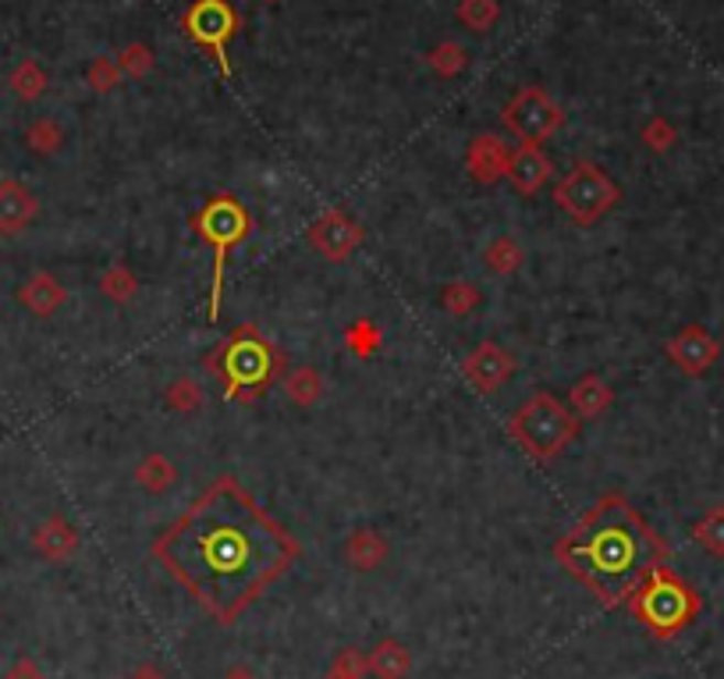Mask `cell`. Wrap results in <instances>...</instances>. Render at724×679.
Segmentation results:
<instances>
[{"label":"cell","mask_w":724,"mask_h":679,"mask_svg":"<svg viewBox=\"0 0 724 679\" xmlns=\"http://www.w3.org/2000/svg\"><path fill=\"white\" fill-rule=\"evenodd\" d=\"M153 559L220 626H231L292 570L299 541L235 477H217L156 537Z\"/></svg>","instance_id":"6da1fadb"},{"label":"cell","mask_w":724,"mask_h":679,"mask_svg":"<svg viewBox=\"0 0 724 679\" xmlns=\"http://www.w3.org/2000/svg\"><path fill=\"white\" fill-rule=\"evenodd\" d=\"M661 556L664 548L653 530L618 495L590 505L558 541V562L604 605H629L653 570H661Z\"/></svg>","instance_id":"7a4b0ae2"},{"label":"cell","mask_w":724,"mask_h":679,"mask_svg":"<svg viewBox=\"0 0 724 679\" xmlns=\"http://www.w3.org/2000/svg\"><path fill=\"white\" fill-rule=\"evenodd\" d=\"M508 431L529 455H533V460L547 463L575 441L579 420L565 402L554 399L551 391H533L519 409H515Z\"/></svg>","instance_id":"3957f363"},{"label":"cell","mask_w":724,"mask_h":679,"mask_svg":"<svg viewBox=\"0 0 724 679\" xmlns=\"http://www.w3.org/2000/svg\"><path fill=\"white\" fill-rule=\"evenodd\" d=\"M273 356L270 345L260 338L256 327H238L235 335L210 356V374L224 381L228 399H246V395L263 391L273 381Z\"/></svg>","instance_id":"277c9868"},{"label":"cell","mask_w":724,"mask_h":679,"mask_svg":"<svg viewBox=\"0 0 724 679\" xmlns=\"http://www.w3.org/2000/svg\"><path fill=\"white\" fill-rule=\"evenodd\" d=\"M196 235L214 249V292H210V317L217 321L220 313V292H224V267H228L231 249L249 239L252 220L246 207L235 196H214L206 200V207L192 217Z\"/></svg>","instance_id":"5b68a950"},{"label":"cell","mask_w":724,"mask_h":679,"mask_svg":"<svg viewBox=\"0 0 724 679\" xmlns=\"http://www.w3.org/2000/svg\"><path fill=\"white\" fill-rule=\"evenodd\" d=\"M633 608L657 637H671L696 615V597L682 580L668 576L664 570H653V576L642 583L633 597Z\"/></svg>","instance_id":"8992f818"},{"label":"cell","mask_w":724,"mask_h":679,"mask_svg":"<svg viewBox=\"0 0 724 679\" xmlns=\"http://www.w3.org/2000/svg\"><path fill=\"white\" fill-rule=\"evenodd\" d=\"M618 200H622L618 185L610 182L607 171L597 164H575L569 175L554 185V203L583 228L597 225Z\"/></svg>","instance_id":"52a82bcc"},{"label":"cell","mask_w":724,"mask_h":679,"mask_svg":"<svg viewBox=\"0 0 724 679\" xmlns=\"http://www.w3.org/2000/svg\"><path fill=\"white\" fill-rule=\"evenodd\" d=\"M238 33V14L228 0H196L185 11V36L196 40L203 51H210L224 78H231V61H228V43Z\"/></svg>","instance_id":"ba28073f"},{"label":"cell","mask_w":724,"mask_h":679,"mask_svg":"<svg viewBox=\"0 0 724 679\" xmlns=\"http://www.w3.org/2000/svg\"><path fill=\"white\" fill-rule=\"evenodd\" d=\"M505 125L522 139V143H543L565 125V110L540 86H526L505 107Z\"/></svg>","instance_id":"9c48e42d"},{"label":"cell","mask_w":724,"mask_h":679,"mask_svg":"<svg viewBox=\"0 0 724 679\" xmlns=\"http://www.w3.org/2000/svg\"><path fill=\"white\" fill-rule=\"evenodd\" d=\"M310 246L331 263H345L363 246V225L345 211H324L310 228Z\"/></svg>","instance_id":"30bf717a"},{"label":"cell","mask_w":724,"mask_h":679,"mask_svg":"<svg viewBox=\"0 0 724 679\" xmlns=\"http://www.w3.org/2000/svg\"><path fill=\"white\" fill-rule=\"evenodd\" d=\"M462 370H465V381H469L476 391L494 395L515 374V356L508 349H501L497 342H483L476 353L465 356Z\"/></svg>","instance_id":"8fae6325"},{"label":"cell","mask_w":724,"mask_h":679,"mask_svg":"<svg viewBox=\"0 0 724 679\" xmlns=\"http://www.w3.org/2000/svg\"><path fill=\"white\" fill-rule=\"evenodd\" d=\"M505 175L522 196H537L540 188L551 182L554 168H551V161H547V153L540 150V143H522L519 150H511Z\"/></svg>","instance_id":"7c38bea8"},{"label":"cell","mask_w":724,"mask_h":679,"mask_svg":"<svg viewBox=\"0 0 724 679\" xmlns=\"http://www.w3.org/2000/svg\"><path fill=\"white\" fill-rule=\"evenodd\" d=\"M40 214V200L29 185L4 179L0 182V235H22Z\"/></svg>","instance_id":"4fadbf2b"},{"label":"cell","mask_w":724,"mask_h":679,"mask_svg":"<svg viewBox=\"0 0 724 679\" xmlns=\"http://www.w3.org/2000/svg\"><path fill=\"white\" fill-rule=\"evenodd\" d=\"M508 157H511V150L501 143L497 136H476L473 143H469V153H465V164H469V175L476 179V182H483V185H490V182H497L508 171Z\"/></svg>","instance_id":"5bb4252c"},{"label":"cell","mask_w":724,"mask_h":679,"mask_svg":"<svg viewBox=\"0 0 724 679\" xmlns=\"http://www.w3.org/2000/svg\"><path fill=\"white\" fill-rule=\"evenodd\" d=\"M19 303L29 313H36V317H54V313L68 303V292H64V285L51 271H36L19 289Z\"/></svg>","instance_id":"9a60e30c"},{"label":"cell","mask_w":724,"mask_h":679,"mask_svg":"<svg viewBox=\"0 0 724 679\" xmlns=\"http://www.w3.org/2000/svg\"><path fill=\"white\" fill-rule=\"evenodd\" d=\"M32 548H36L43 559L64 562L78 551V530L64 516H51L36 527V534H32Z\"/></svg>","instance_id":"2e32d148"},{"label":"cell","mask_w":724,"mask_h":679,"mask_svg":"<svg viewBox=\"0 0 724 679\" xmlns=\"http://www.w3.org/2000/svg\"><path fill=\"white\" fill-rule=\"evenodd\" d=\"M388 556H391L388 537L377 534V530L352 534L348 545H345V559H348L352 570H359V573H374L377 565H383V559H388Z\"/></svg>","instance_id":"e0dca14e"},{"label":"cell","mask_w":724,"mask_h":679,"mask_svg":"<svg viewBox=\"0 0 724 679\" xmlns=\"http://www.w3.org/2000/svg\"><path fill=\"white\" fill-rule=\"evenodd\" d=\"M366 669L374 672L377 679H406L409 669H412V655L401 640L383 637L374 651L366 655Z\"/></svg>","instance_id":"ac0fdd59"},{"label":"cell","mask_w":724,"mask_h":679,"mask_svg":"<svg viewBox=\"0 0 724 679\" xmlns=\"http://www.w3.org/2000/svg\"><path fill=\"white\" fill-rule=\"evenodd\" d=\"M136 481L142 484V492L164 495L168 487H174V481H179V470H174V463L168 460V455L150 452L147 460L136 466Z\"/></svg>","instance_id":"d6986e66"},{"label":"cell","mask_w":724,"mask_h":679,"mask_svg":"<svg viewBox=\"0 0 724 679\" xmlns=\"http://www.w3.org/2000/svg\"><path fill=\"white\" fill-rule=\"evenodd\" d=\"M569 402H572V409L579 417H601L604 409L610 406V388L601 381V377H583V381H575V388H572V395H569Z\"/></svg>","instance_id":"ffe728a7"},{"label":"cell","mask_w":724,"mask_h":679,"mask_svg":"<svg viewBox=\"0 0 724 679\" xmlns=\"http://www.w3.org/2000/svg\"><path fill=\"white\" fill-rule=\"evenodd\" d=\"M671 356L679 367H685L689 374H696L700 367H706V359L714 356V345L706 335H700V331H685V335H679L671 342Z\"/></svg>","instance_id":"44dd1931"},{"label":"cell","mask_w":724,"mask_h":679,"mask_svg":"<svg viewBox=\"0 0 724 679\" xmlns=\"http://www.w3.org/2000/svg\"><path fill=\"white\" fill-rule=\"evenodd\" d=\"M8 83H11V89H14V97L25 100V104H36L43 93H46V86H51V83H46V72H43L32 57H25L22 65H14V72H11Z\"/></svg>","instance_id":"7402d4cb"},{"label":"cell","mask_w":724,"mask_h":679,"mask_svg":"<svg viewBox=\"0 0 724 679\" xmlns=\"http://www.w3.org/2000/svg\"><path fill=\"white\" fill-rule=\"evenodd\" d=\"M522 260H526V252L511 235H497V239L483 249V263H487L494 274H515L522 267Z\"/></svg>","instance_id":"603a6c76"},{"label":"cell","mask_w":724,"mask_h":679,"mask_svg":"<svg viewBox=\"0 0 724 679\" xmlns=\"http://www.w3.org/2000/svg\"><path fill=\"white\" fill-rule=\"evenodd\" d=\"M284 391L295 406H313L324 395V381H320V374L313 367H299L284 377Z\"/></svg>","instance_id":"cb8c5ba5"},{"label":"cell","mask_w":724,"mask_h":679,"mask_svg":"<svg viewBox=\"0 0 724 679\" xmlns=\"http://www.w3.org/2000/svg\"><path fill=\"white\" fill-rule=\"evenodd\" d=\"M25 147H29L32 153H40V157H51V153H57V150L64 147V129H61L54 118L32 121L29 129H25Z\"/></svg>","instance_id":"d4e9b609"},{"label":"cell","mask_w":724,"mask_h":679,"mask_svg":"<svg viewBox=\"0 0 724 679\" xmlns=\"http://www.w3.org/2000/svg\"><path fill=\"white\" fill-rule=\"evenodd\" d=\"M458 19L465 29H473V33H490L494 22L501 19V4H497V0H462Z\"/></svg>","instance_id":"484cf974"},{"label":"cell","mask_w":724,"mask_h":679,"mask_svg":"<svg viewBox=\"0 0 724 679\" xmlns=\"http://www.w3.org/2000/svg\"><path fill=\"white\" fill-rule=\"evenodd\" d=\"M136 289H139V281H136V274L128 271L125 263L107 267L104 278H100V292H104L107 299H115V303H128V299L136 295Z\"/></svg>","instance_id":"4316f807"},{"label":"cell","mask_w":724,"mask_h":679,"mask_svg":"<svg viewBox=\"0 0 724 679\" xmlns=\"http://www.w3.org/2000/svg\"><path fill=\"white\" fill-rule=\"evenodd\" d=\"M426 61L441 78H455L465 65H469V54H465V46H458V43H437Z\"/></svg>","instance_id":"83f0119b"},{"label":"cell","mask_w":724,"mask_h":679,"mask_svg":"<svg viewBox=\"0 0 724 679\" xmlns=\"http://www.w3.org/2000/svg\"><path fill=\"white\" fill-rule=\"evenodd\" d=\"M441 303L452 317H469V313L479 306V289L469 285V281H452V285L444 289Z\"/></svg>","instance_id":"f1b7e54d"},{"label":"cell","mask_w":724,"mask_h":679,"mask_svg":"<svg viewBox=\"0 0 724 679\" xmlns=\"http://www.w3.org/2000/svg\"><path fill=\"white\" fill-rule=\"evenodd\" d=\"M164 399L171 409H179V413H192V409L203 406V388L192 381V377H179V381L168 388Z\"/></svg>","instance_id":"f546056e"},{"label":"cell","mask_w":724,"mask_h":679,"mask_svg":"<svg viewBox=\"0 0 724 679\" xmlns=\"http://www.w3.org/2000/svg\"><path fill=\"white\" fill-rule=\"evenodd\" d=\"M118 68H121V75H132V78L150 75V68H153V51H150L147 43H128L125 51L118 54Z\"/></svg>","instance_id":"4dcf8cb0"},{"label":"cell","mask_w":724,"mask_h":679,"mask_svg":"<svg viewBox=\"0 0 724 679\" xmlns=\"http://www.w3.org/2000/svg\"><path fill=\"white\" fill-rule=\"evenodd\" d=\"M369 669H366V655L359 647H345L342 655H334L331 669H327V679H363Z\"/></svg>","instance_id":"1f68e13d"},{"label":"cell","mask_w":724,"mask_h":679,"mask_svg":"<svg viewBox=\"0 0 724 679\" xmlns=\"http://www.w3.org/2000/svg\"><path fill=\"white\" fill-rule=\"evenodd\" d=\"M86 78H89V86H93L96 93H110V89H118V83H121L118 57H93V65H89Z\"/></svg>","instance_id":"d6a6232c"},{"label":"cell","mask_w":724,"mask_h":679,"mask_svg":"<svg viewBox=\"0 0 724 679\" xmlns=\"http://www.w3.org/2000/svg\"><path fill=\"white\" fill-rule=\"evenodd\" d=\"M700 545H706L711 551H717V556H724V516H711L706 524L696 530Z\"/></svg>","instance_id":"836d02e7"},{"label":"cell","mask_w":724,"mask_h":679,"mask_svg":"<svg viewBox=\"0 0 724 679\" xmlns=\"http://www.w3.org/2000/svg\"><path fill=\"white\" fill-rule=\"evenodd\" d=\"M4 679H46V672L40 669L36 658L22 655V658H14V666L4 672Z\"/></svg>","instance_id":"e575fe53"},{"label":"cell","mask_w":724,"mask_h":679,"mask_svg":"<svg viewBox=\"0 0 724 679\" xmlns=\"http://www.w3.org/2000/svg\"><path fill=\"white\" fill-rule=\"evenodd\" d=\"M642 139H647V143L653 147V150H664L668 143H671V129L668 125L657 118V121H650L647 129H642Z\"/></svg>","instance_id":"d590c367"},{"label":"cell","mask_w":724,"mask_h":679,"mask_svg":"<svg viewBox=\"0 0 724 679\" xmlns=\"http://www.w3.org/2000/svg\"><path fill=\"white\" fill-rule=\"evenodd\" d=\"M220 679H260V676H256V672H252L249 666H231V669L224 672Z\"/></svg>","instance_id":"8d00e7d4"},{"label":"cell","mask_w":724,"mask_h":679,"mask_svg":"<svg viewBox=\"0 0 724 679\" xmlns=\"http://www.w3.org/2000/svg\"><path fill=\"white\" fill-rule=\"evenodd\" d=\"M132 679H164V672H160L156 666H150V661H147V666H139V669H136Z\"/></svg>","instance_id":"74e56055"},{"label":"cell","mask_w":724,"mask_h":679,"mask_svg":"<svg viewBox=\"0 0 724 679\" xmlns=\"http://www.w3.org/2000/svg\"><path fill=\"white\" fill-rule=\"evenodd\" d=\"M267 4H278V0H267Z\"/></svg>","instance_id":"f35d334b"}]
</instances>
